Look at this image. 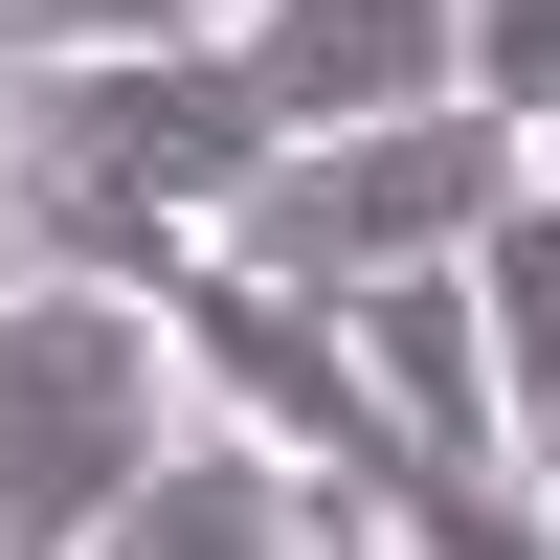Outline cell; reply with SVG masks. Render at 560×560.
Returning a JSON list of instances; mask_svg holds the SVG:
<instances>
[{"instance_id":"1","label":"cell","mask_w":560,"mask_h":560,"mask_svg":"<svg viewBox=\"0 0 560 560\" xmlns=\"http://www.w3.org/2000/svg\"><path fill=\"white\" fill-rule=\"evenodd\" d=\"M179 427H202V359L158 292H90V269L0 292V560H90Z\"/></svg>"},{"instance_id":"2","label":"cell","mask_w":560,"mask_h":560,"mask_svg":"<svg viewBox=\"0 0 560 560\" xmlns=\"http://www.w3.org/2000/svg\"><path fill=\"white\" fill-rule=\"evenodd\" d=\"M516 202H538V113H493V90H427V113L292 135V158L247 179V224H202V247H247L269 292H382V269H471Z\"/></svg>"},{"instance_id":"3","label":"cell","mask_w":560,"mask_h":560,"mask_svg":"<svg viewBox=\"0 0 560 560\" xmlns=\"http://www.w3.org/2000/svg\"><path fill=\"white\" fill-rule=\"evenodd\" d=\"M292 158L247 90V45H23L0 68V179L45 202H135V224H247V179Z\"/></svg>"},{"instance_id":"4","label":"cell","mask_w":560,"mask_h":560,"mask_svg":"<svg viewBox=\"0 0 560 560\" xmlns=\"http://www.w3.org/2000/svg\"><path fill=\"white\" fill-rule=\"evenodd\" d=\"M247 90L269 135H359V113H427V90H471V0H247Z\"/></svg>"},{"instance_id":"5","label":"cell","mask_w":560,"mask_h":560,"mask_svg":"<svg viewBox=\"0 0 560 560\" xmlns=\"http://www.w3.org/2000/svg\"><path fill=\"white\" fill-rule=\"evenodd\" d=\"M337 337H359V382H382L427 448L516 471V404H493V314H471V269H382V292H337Z\"/></svg>"},{"instance_id":"6","label":"cell","mask_w":560,"mask_h":560,"mask_svg":"<svg viewBox=\"0 0 560 560\" xmlns=\"http://www.w3.org/2000/svg\"><path fill=\"white\" fill-rule=\"evenodd\" d=\"M292 516H314V471H292L269 427H224V404H202V427L158 448V493H135L90 560H292Z\"/></svg>"},{"instance_id":"7","label":"cell","mask_w":560,"mask_h":560,"mask_svg":"<svg viewBox=\"0 0 560 560\" xmlns=\"http://www.w3.org/2000/svg\"><path fill=\"white\" fill-rule=\"evenodd\" d=\"M471 314H493V404H516V471H560V158H538V202L471 247Z\"/></svg>"},{"instance_id":"8","label":"cell","mask_w":560,"mask_h":560,"mask_svg":"<svg viewBox=\"0 0 560 560\" xmlns=\"http://www.w3.org/2000/svg\"><path fill=\"white\" fill-rule=\"evenodd\" d=\"M247 0H0V68L23 45H224Z\"/></svg>"},{"instance_id":"9","label":"cell","mask_w":560,"mask_h":560,"mask_svg":"<svg viewBox=\"0 0 560 560\" xmlns=\"http://www.w3.org/2000/svg\"><path fill=\"white\" fill-rule=\"evenodd\" d=\"M471 90L493 113H560V0H471Z\"/></svg>"},{"instance_id":"10","label":"cell","mask_w":560,"mask_h":560,"mask_svg":"<svg viewBox=\"0 0 560 560\" xmlns=\"http://www.w3.org/2000/svg\"><path fill=\"white\" fill-rule=\"evenodd\" d=\"M292 560H404V538H382V516H359V493H337V471H314V516H292Z\"/></svg>"},{"instance_id":"11","label":"cell","mask_w":560,"mask_h":560,"mask_svg":"<svg viewBox=\"0 0 560 560\" xmlns=\"http://www.w3.org/2000/svg\"><path fill=\"white\" fill-rule=\"evenodd\" d=\"M0 292H23V179H0Z\"/></svg>"},{"instance_id":"12","label":"cell","mask_w":560,"mask_h":560,"mask_svg":"<svg viewBox=\"0 0 560 560\" xmlns=\"http://www.w3.org/2000/svg\"><path fill=\"white\" fill-rule=\"evenodd\" d=\"M538 158H560V113H538Z\"/></svg>"},{"instance_id":"13","label":"cell","mask_w":560,"mask_h":560,"mask_svg":"<svg viewBox=\"0 0 560 560\" xmlns=\"http://www.w3.org/2000/svg\"><path fill=\"white\" fill-rule=\"evenodd\" d=\"M538 493H560V471H538Z\"/></svg>"}]
</instances>
